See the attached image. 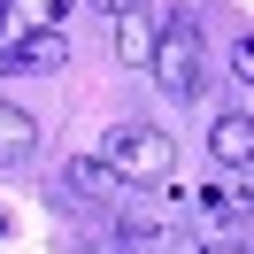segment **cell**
Listing matches in <instances>:
<instances>
[{
	"label": "cell",
	"instance_id": "cell-1",
	"mask_svg": "<svg viewBox=\"0 0 254 254\" xmlns=\"http://www.w3.org/2000/svg\"><path fill=\"white\" fill-rule=\"evenodd\" d=\"M154 85L170 100H200L208 93V47H200V16L192 8H177V16H162V31H154Z\"/></svg>",
	"mask_w": 254,
	"mask_h": 254
},
{
	"label": "cell",
	"instance_id": "cell-2",
	"mask_svg": "<svg viewBox=\"0 0 254 254\" xmlns=\"http://www.w3.org/2000/svg\"><path fill=\"white\" fill-rule=\"evenodd\" d=\"M100 162H108L124 185H162L170 162H177V139H170L162 124H116L108 146H100Z\"/></svg>",
	"mask_w": 254,
	"mask_h": 254
},
{
	"label": "cell",
	"instance_id": "cell-3",
	"mask_svg": "<svg viewBox=\"0 0 254 254\" xmlns=\"http://www.w3.org/2000/svg\"><path fill=\"white\" fill-rule=\"evenodd\" d=\"M124 192H131V185H124V177H116L100 154L62 162V177H54V208H69V216H108Z\"/></svg>",
	"mask_w": 254,
	"mask_h": 254
},
{
	"label": "cell",
	"instance_id": "cell-4",
	"mask_svg": "<svg viewBox=\"0 0 254 254\" xmlns=\"http://www.w3.org/2000/svg\"><path fill=\"white\" fill-rule=\"evenodd\" d=\"M208 154H216L223 170H254V116L247 108H223L216 124H208Z\"/></svg>",
	"mask_w": 254,
	"mask_h": 254
},
{
	"label": "cell",
	"instance_id": "cell-5",
	"mask_svg": "<svg viewBox=\"0 0 254 254\" xmlns=\"http://www.w3.org/2000/svg\"><path fill=\"white\" fill-rule=\"evenodd\" d=\"M0 62H8V69H62L69 62V39L62 31H8Z\"/></svg>",
	"mask_w": 254,
	"mask_h": 254
},
{
	"label": "cell",
	"instance_id": "cell-6",
	"mask_svg": "<svg viewBox=\"0 0 254 254\" xmlns=\"http://www.w3.org/2000/svg\"><path fill=\"white\" fill-rule=\"evenodd\" d=\"M31 154H39V124L23 108H0V170H23Z\"/></svg>",
	"mask_w": 254,
	"mask_h": 254
},
{
	"label": "cell",
	"instance_id": "cell-7",
	"mask_svg": "<svg viewBox=\"0 0 254 254\" xmlns=\"http://www.w3.org/2000/svg\"><path fill=\"white\" fill-rule=\"evenodd\" d=\"M116 54H124L131 69H146V62H154V23H146L139 8H124V16H116Z\"/></svg>",
	"mask_w": 254,
	"mask_h": 254
},
{
	"label": "cell",
	"instance_id": "cell-8",
	"mask_svg": "<svg viewBox=\"0 0 254 254\" xmlns=\"http://www.w3.org/2000/svg\"><path fill=\"white\" fill-rule=\"evenodd\" d=\"M62 8L69 0H0L8 31H62Z\"/></svg>",
	"mask_w": 254,
	"mask_h": 254
},
{
	"label": "cell",
	"instance_id": "cell-9",
	"mask_svg": "<svg viewBox=\"0 0 254 254\" xmlns=\"http://www.w3.org/2000/svg\"><path fill=\"white\" fill-rule=\"evenodd\" d=\"M231 77L254 93V31H247V39H231Z\"/></svg>",
	"mask_w": 254,
	"mask_h": 254
},
{
	"label": "cell",
	"instance_id": "cell-10",
	"mask_svg": "<svg viewBox=\"0 0 254 254\" xmlns=\"http://www.w3.org/2000/svg\"><path fill=\"white\" fill-rule=\"evenodd\" d=\"M93 8H100V16H108V23H116V16H124V8H139V0H93Z\"/></svg>",
	"mask_w": 254,
	"mask_h": 254
},
{
	"label": "cell",
	"instance_id": "cell-11",
	"mask_svg": "<svg viewBox=\"0 0 254 254\" xmlns=\"http://www.w3.org/2000/svg\"><path fill=\"white\" fill-rule=\"evenodd\" d=\"M0 47H8V16H0Z\"/></svg>",
	"mask_w": 254,
	"mask_h": 254
}]
</instances>
